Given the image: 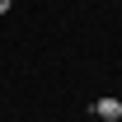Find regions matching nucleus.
<instances>
[{
    "label": "nucleus",
    "mask_w": 122,
    "mask_h": 122,
    "mask_svg": "<svg viewBox=\"0 0 122 122\" xmlns=\"http://www.w3.org/2000/svg\"><path fill=\"white\" fill-rule=\"evenodd\" d=\"M94 117L99 122H117L122 117V99H94Z\"/></svg>",
    "instance_id": "obj_1"
},
{
    "label": "nucleus",
    "mask_w": 122,
    "mask_h": 122,
    "mask_svg": "<svg viewBox=\"0 0 122 122\" xmlns=\"http://www.w3.org/2000/svg\"><path fill=\"white\" fill-rule=\"evenodd\" d=\"M10 5H14V0H0V14H10Z\"/></svg>",
    "instance_id": "obj_2"
},
{
    "label": "nucleus",
    "mask_w": 122,
    "mask_h": 122,
    "mask_svg": "<svg viewBox=\"0 0 122 122\" xmlns=\"http://www.w3.org/2000/svg\"><path fill=\"white\" fill-rule=\"evenodd\" d=\"M117 122H122V117H117Z\"/></svg>",
    "instance_id": "obj_3"
}]
</instances>
